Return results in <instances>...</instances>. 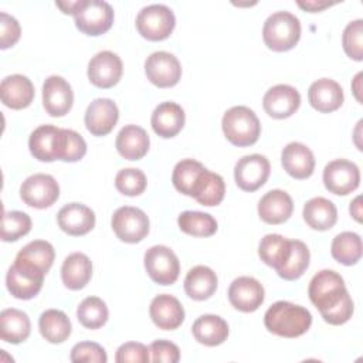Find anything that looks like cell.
Masks as SVG:
<instances>
[{
    "label": "cell",
    "instance_id": "cell-1",
    "mask_svg": "<svg viewBox=\"0 0 363 363\" xmlns=\"http://www.w3.org/2000/svg\"><path fill=\"white\" fill-rule=\"evenodd\" d=\"M308 295L329 325H343L353 315V301L345 281L333 269H322L309 282Z\"/></svg>",
    "mask_w": 363,
    "mask_h": 363
},
{
    "label": "cell",
    "instance_id": "cell-2",
    "mask_svg": "<svg viewBox=\"0 0 363 363\" xmlns=\"http://www.w3.org/2000/svg\"><path fill=\"white\" fill-rule=\"evenodd\" d=\"M265 328L281 337H298L308 332L312 325L311 312L288 301H278L272 303L264 315Z\"/></svg>",
    "mask_w": 363,
    "mask_h": 363
},
{
    "label": "cell",
    "instance_id": "cell-3",
    "mask_svg": "<svg viewBox=\"0 0 363 363\" xmlns=\"http://www.w3.org/2000/svg\"><path fill=\"white\" fill-rule=\"evenodd\" d=\"M221 128L224 136L234 146L254 145L261 135V123L252 109L244 105L233 106L223 115Z\"/></svg>",
    "mask_w": 363,
    "mask_h": 363
},
{
    "label": "cell",
    "instance_id": "cell-4",
    "mask_svg": "<svg viewBox=\"0 0 363 363\" xmlns=\"http://www.w3.org/2000/svg\"><path fill=\"white\" fill-rule=\"evenodd\" d=\"M299 38V18L289 11H275L264 23L262 40L272 51H288L298 44Z\"/></svg>",
    "mask_w": 363,
    "mask_h": 363
},
{
    "label": "cell",
    "instance_id": "cell-5",
    "mask_svg": "<svg viewBox=\"0 0 363 363\" xmlns=\"http://www.w3.org/2000/svg\"><path fill=\"white\" fill-rule=\"evenodd\" d=\"M176 26V17L170 7L164 4H149L136 17L139 34L150 41L166 40Z\"/></svg>",
    "mask_w": 363,
    "mask_h": 363
},
{
    "label": "cell",
    "instance_id": "cell-6",
    "mask_svg": "<svg viewBox=\"0 0 363 363\" xmlns=\"http://www.w3.org/2000/svg\"><path fill=\"white\" fill-rule=\"evenodd\" d=\"M75 26L86 35H101L113 24V9L102 0H79L74 13Z\"/></svg>",
    "mask_w": 363,
    "mask_h": 363
},
{
    "label": "cell",
    "instance_id": "cell-7",
    "mask_svg": "<svg viewBox=\"0 0 363 363\" xmlns=\"http://www.w3.org/2000/svg\"><path fill=\"white\" fill-rule=\"evenodd\" d=\"M44 277L45 274L38 268L16 258L7 271L6 285L14 298L27 301L41 291Z\"/></svg>",
    "mask_w": 363,
    "mask_h": 363
},
{
    "label": "cell",
    "instance_id": "cell-8",
    "mask_svg": "<svg viewBox=\"0 0 363 363\" xmlns=\"http://www.w3.org/2000/svg\"><path fill=\"white\" fill-rule=\"evenodd\" d=\"M145 269L150 279L159 285H172L180 274L177 255L166 245L150 247L143 257Z\"/></svg>",
    "mask_w": 363,
    "mask_h": 363
},
{
    "label": "cell",
    "instance_id": "cell-9",
    "mask_svg": "<svg viewBox=\"0 0 363 363\" xmlns=\"http://www.w3.org/2000/svg\"><path fill=\"white\" fill-rule=\"evenodd\" d=\"M112 230L116 237L129 244L142 241L149 233V218L138 207L123 206L119 207L112 216Z\"/></svg>",
    "mask_w": 363,
    "mask_h": 363
},
{
    "label": "cell",
    "instance_id": "cell-10",
    "mask_svg": "<svg viewBox=\"0 0 363 363\" xmlns=\"http://www.w3.org/2000/svg\"><path fill=\"white\" fill-rule=\"evenodd\" d=\"M20 197L30 207L47 208L58 200L60 186L51 174L35 173L23 182Z\"/></svg>",
    "mask_w": 363,
    "mask_h": 363
},
{
    "label": "cell",
    "instance_id": "cell-11",
    "mask_svg": "<svg viewBox=\"0 0 363 363\" xmlns=\"http://www.w3.org/2000/svg\"><path fill=\"white\" fill-rule=\"evenodd\" d=\"M360 183V170L356 163L347 159L329 162L323 169L325 187L337 196H346L354 191Z\"/></svg>",
    "mask_w": 363,
    "mask_h": 363
},
{
    "label": "cell",
    "instance_id": "cell-12",
    "mask_svg": "<svg viewBox=\"0 0 363 363\" xmlns=\"http://www.w3.org/2000/svg\"><path fill=\"white\" fill-rule=\"evenodd\" d=\"M147 79L159 88L174 86L182 78V65L177 57L167 51L152 52L145 61Z\"/></svg>",
    "mask_w": 363,
    "mask_h": 363
},
{
    "label": "cell",
    "instance_id": "cell-13",
    "mask_svg": "<svg viewBox=\"0 0 363 363\" xmlns=\"http://www.w3.org/2000/svg\"><path fill=\"white\" fill-rule=\"evenodd\" d=\"M271 172L269 160L258 153L242 156L234 166V179L244 191H255L265 184Z\"/></svg>",
    "mask_w": 363,
    "mask_h": 363
},
{
    "label": "cell",
    "instance_id": "cell-14",
    "mask_svg": "<svg viewBox=\"0 0 363 363\" xmlns=\"http://www.w3.org/2000/svg\"><path fill=\"white\" fill-rule=\"evenodd\" d=\"M123 64L118 54L112 51H99L88 62V78L98 88H112L122 77Z\"/></svg>",
    "mask_w": 363,
    "mask_h": 363
},
{
    "label": "cell",
    "instance_id": "cell-15",
    "mask_svg": "<svg viewBox=\"0 0 363 363\" xmlns=\"http://www.w3.org/2000/svg\"><path fill=\"white\" fill-rule=\"evenodd\" d=\"M62 139L64 129L54 125H40L30 135L28 149L40 162L60 160Z\"/></svg>",
    "mask_w": 363,
    "mask_h": 363
},
{
    "label": "cell",
    "instance_id": "cell-16",
    "mask_svg": "<svg viewBox=\"0 0 363 363\" xmlns=\"http://www.w3.org/2000/svg\"><path fill=\"white\" fill-rule=\"evenodd\" d=\"M74 104V92L67 79L50 75L43 84V105L48 115L58 118L67 115Z\"/></svg>",
    "mask_w": 363,
    "mask_h": 363
},
{
    "label": "cell",
    "instance_id": "cell-17",
    "mask_svg": "<svg viewBox=\"0 0 363 363\" xmlns=\"http://www.w3.org/2000/svg\"><path fill=\"white\" fill-rule=\"evenodd\" d=\"M264 298V286L252 277H238L230 284L228 301L237 311L254 312L262 305Z\"/></svg>",
    "mask_w": 363,
    "mask_h": 363
},
{
    "label": "cell",
    "instance_id": "cell-18",
    "mask_svg": "<svg viewBox=\"0 0 363 363\" xmlns=\"http://www.w3.org/2000/svg\"><path fill=\"white\" fill-rule=\"evenodd\" d=\"M299 105L301 95L298 89L286 84L271 86L262 98V106L265 112L274 119L289 118L298 111Z\"/></svg>",
    "mask_w": 363,
    "mask_h": 363
},
{
    "label": "cell",
    "instance_id": "cell-19",
    "mask_svg": "<svg viewBox=\"0 0 363 363\" xmlns=\"http://www.w3.org/2000/svg\"><path fill=\"white\" fill-rule=\"evenodd\" d=\"M119 119V109L109 98L94 99L85 111V126L94 136H105L112 132Z\"/></svg>",
    "mask_w": 363,
    "mask_h": 363
},
{
    "label": "cell",
    "instance_id": "cell-20",
    "mask_svg": "<svg viewBox=\"0 0 363 363\" xmlns=\"http://www.w3.org/2000/svg\"><path fill=\"white\" fill-rule=\"evenodd\" d=\"M149 315L153 323L163 330H174L184 320V309L180 301L169 294H160L152 299Z\"/></svg>",
    "mask_w": 363,
    "mask_h": 363
},
{
    "label": "cell",
    "instance_id": "cell-21",
    "mask_svg": "<svg viewBox=\"0 0 363 363\" xmlns=\"http://www.w3.org/2000/svg\"><path fill=\"white\" fill-rule=\"evenodd\" d=\"M58 227L68 235L88 234L95 225V213L85 204L69 203L65 204L57 214Z\"/></svg>",
    "mask_w": 363,
    "mask_h": 363
},
{
    "label": "cell",
    "instance_id": "cell-22",
    "mask_svg": "<svg viewBox=\"0 0 363 363\" xmlns=\"http://www.w3.org/2000/svg\"><path fill=\"white\" fill-rule=\"evenodd\" d=\"M281 163L289 176L298 180H303L311 177L313 173L315 156L306 145L291 142L282 149Z\"/></svg>",
    "mask_w": 363,
    "mask_h": 363
},
{
    "label": "cell",
    "instance_id": "cell-23",
    "mask_svg": "<svg viewBox=\"0 0 363 363\" xmlns=\"http://www.w3.org/2000/svg\"><path fill=\"white\" fill-rule=\"evenodd\" d=\"M308 99L318 112L329 113L339 109L343 104V89L339 82L330 78H320L311 84Z\"/></svg>",
    "mask_w": 363,
    "mask_h": 363
},
{
    "label": "cell",
    "instance_id": "cell-24",
    "mask_svg": "<svg viewBox=\"0 0 363 363\" xmlns=\"http://www.w3.org/2000/svg\"><path fill=\"white\" fill-rule=\"evenodd\" d=\"M1 102L11 109L30 106L34 99V85L31 79L21 74H13L3 78L0 84Z\"/></svg>",
    "mask_w": 363,
    "mask_h": 363
},
{
    "label": "cell",
    "instance_id": "cell-25",
    "mask_svg": "<svg viewBox=\"0 0 363 363\" xmlns=\"http://www.w3.org/2000/svg\"><path fill=\"white\" fill-rule=\"evenodd\" d=\"M294 211L291 196L279 189L269 190L258 201V216L267 224H282Z\"/></svg>",
    "mask_w": 363,
    "mask_h": 363
},
{
    "label": "cell",
    "instance_id": "cell-26",
    "mask_svg": "<svg viewBox=\"0 0 363 363\" xmlns=\"http://www.w3.org/2000/svg\"><path fill=\"white\" fill-rule=\"evenodd\" d=\"M184 111L176 102H162L159 104L150 118L152 128L160 138L169 139L176 136L184 126Z\"/></svg>",
    "mask_w": 363,
    "mask_h": 363
},
{
    "label": "cell",
    "instance_id": "cell-27",
    "mask_svg": "<svg viewBox=\"0 0 363 363\" xmlns=\"http://www.w3.org/2000/svg\"><path fill=\"white\" fill-rule=\"evenodd\" d=\"M149 135L146 130L138 125L123 126L116 136V150L128 160H139L149 150Z\"/></svg>",
    "mask_w": 363,
    "mask_h": 363
},
{
    "label": "cell",
    "instance_id": "cell-28",
    "mask_svg": "<svg viewBox=\"0 0 363 363\" xmlns=\"http://www.w3.org/2000/svg\"><path fill=\"white\" fill-rule=\"evenodd\" d=\"M92 277V262L84 252L69 254L61 267L62 284L72 291L82 289Z\"/></svg>",
    "mask_w": 363,
    "mask_h": 363
},
{
    "label": "cell",
    "instance_id": "cell-29",
    "mask_svg": "<svg viewBox=\"0 0 363 363\" xmlns=\"http://www.w3.org/2000/svg\"><path fill=\"white\" fill-rule=\"evenodd\" d=\"M191 332L194 339L204 346H218L224 343L228 337V325L218 315H201L199 316L193 326Z\"/></svg>",
    "mask_w": 363,
    "mask_h": 363
},
{
    "label": "cell",
    "instance_id": "cell-30",
    "mask_svg": "<svg viewBox=\"0 0 363 363\" xmlns=\"http://www.w3.org/2000/svg\"><path fill=\"white\" fill-rule=\"evenodd\" d=\"M31 332L30 318L26 312L7 308L0 312V337L7 343H21L24 342Z\"/></svg>",
    "mask_w": 363,
    "mask_h": 363
},
{
    "label": "cell",
    "instance_id": "cell-31",
    "mask_svg": "<svg viewBox=\"0 0 363 363\" xmlns=\"http://www.w3.org/2000/svg\"><path fill=\"white\" fill-rule=\"evenodd\" d=\"M217 285L216 272L206 265L193 267L184 278V291L194 301L208 299L216 292Z\"/></svg>",
    "mask_w": 363,
    "mask_h": 363
},
{
    "label": "cell",
    "instance_id": "cell-32",
    "mask_svg": "<svg viewBox=\"0 0 363 363\" xmlns=\"http://www.w3.org/2000/svg\"><path fill=\"white\" fill-rule=\"evenodd\" d=\"M305 223L318 231L332 228L337 221L336 206L325 197H313L308 200L302 211Z\"/></svg>",
    "mask_w": 363,
    "mask_h": 363
},
{
    "label": "cell",
    "instance_id": "cell-33",
    "mask_svg": "<svg viewBox=\"0 0 363 363\" xmlns=\"http://www.w3.org/2000/svg\"><path fill=\"white\" fill-rule=\"evenodd\" d=\"M38 328L41 336L50 343H62L71 335V320L60 309H47L40 315Z\"/></svg>",
    "mask_w": 363,
    "mask_h": 363
},
{
    "label": "cell",
    "instance_id": "cell-34",
    "mask_svg": "<svg viewBox=\"0 0 363 363\" xmlns=\"http://www.w3.org/2000/svg\"><path fill=\"white\" fill-rule=\"evenodd\" d=\"M291 254V240L281 234H267L258 245V255L264 264L278 271Z\"/></svg>",
    "mask_w": 363,
    "mask_h": 363
},
{
    "label": "cell",
    "instance_id": "cell-35",
    "mask_svg": "<svg viewBox=\"0 0 363 363\" xmlns=\"http://www.w3.org/2000/svg\"><path fill=\"white\" fill-rule=\"evenodd\" d=\"M204 170L206 167L194 159H183L177 162L172 173L174 189L182 194L191 197Z\"/></svg>",
    "mask_w": 363,
    "mask_h": 363
},
{
    "label": "cell",
    "instance_id": "cell-36",
    "mask_svg": "<svg viewBox=\"0 0 363 363\" xmlns=\"http://www.w3.org/2000/svg\"><path fill=\"white\" fill-rule=\"evenodd\" d=\"M224 194H225V183L223 177L206 169L191 197L196 199L201 206L213 207V206H218L223 201Z\"/></svg>",
    "mask_w": 363,
    "mask_h": 363
},
{
    "label": "cell",
    "instance_id": "cell-37",
    "mask_svg": "<svg viewBox=\"0 0 363 363\" xmlns=\"http://www.w3.org/2000/svg\"><path fill=\"white\" fill-rule=\"evenodd\" d=\"M332 257L343 265H354L362 257V238L353 231L337 234L330 245Z\"/></svg>",
    "mask_w": 363,
    "mask_h": 363
},
{
    "label": "cell",
    "instance_id": "cell-38",
    "mask_svg": "<svg viewBox=\"0 0 363 363\" xmlns=\"http://www.w3.org/2000/svg\"><path fill=\"white\" fill-rule=\"evenodd\" d=\"M17 259L24 261L44 274H47L54 262L55 258V251L54 247L45 241V240H34L24 245L16 255Z\"/></svg>",
    "mask_w": 363,
    "mask_h": 363
},
{
    "label": "cell",
    "instance_id": "cell-39",
    "mask_svg": "<svg viewBox=\"0 0 363 363\" xmlns=\"http://www.w3.org/2000/svg\"><path fill=\"white\" fill-rule=\"evenodd\" d=\"M309 261L311 252L308 245L301 240H291V254L277 274L286 281H295L305 274L309 267Z\"/></svg>",
    "mask_w": 363,
    "mask_h": 363
},
{
    "label": "cell",
    "instance_id": "cell-40",
    "mask_svg": "<svg viewBox=\"0 0 363 363\" xmlns=\"http://www.w3.org/2000/svg\"><path fill=\"white\" fill-rule=\"evenodd\" d=\"M179 228L193 237H211L217 231L216 218L203 211H183L177 218Z\"/></svg>",
    "mask_w": 363,
    "mask_h": 363
},
{
    "label": "cell",
    "instance_id": "cell-41",
    "mask_svg": "<svg viewBox=\"0 0 363 363\" xmlns=\"http://www.w3.org/2000/svg\"><path fill=\"white\" fill-rule=\"evenodd\" d=\"M109 312L106 303L98 296L85 298L77 309L79 323L86 329H99L108 320Z\"/></svg>",
    "mask_w": 363,
    "mask_h": 363
},
{
    "label": "cell",
    "instance_id": "cell-42",
    "mask_svg": "<svg viewBox=\"0 0 363 363\" xmlns=\"http://www.w3.org/2000/svg\"><path fill=\"white\" fill-rule=\"evenodd\" d=\"M31 230V218L23 211H4L1 218V240L4 242L17 241Z\"/></svg>",
    "mask_w": 363,
    "mask_h": 363
},
{
    "label": "cell",
    "instance_id": "cell-43",
    "mask_svg": "<svg viewBox=\"0 0 363 363\" xmlns=\"http://www.w3.org/2000/svg\"><path fill=\"white\" fill-rule=\"evenodd\" d=\"M146 184H147L146 176L140 169H133V167L122 169L116 173V177H115V187L118 189V191L129 197L142 194L146 189Z\"/></svg>",
    "mask_w": 363,
    "mask_h": 363
},
{
    "label": "cell",
    "instance_id": "cell-44",
    "mask_svg": "<svg viewBox=\"0 0 363 363\" xmlns=\"http://www.w3.org/2000/svg\"><path fill=\"white\" fill-rule=\"evenodd\" d=\"M342 45L347 57L354 61L363 58V20L357 18L350 21L342 34Z\"/></svg>",
    "mask_w": 363,
    "mask_h": 363
},
{
    "label": "cell",
    "instance_id": "cell-45",
    "mask_svg": "<svg viewBox=\"0 0 363 363\" xmlns=\"http://www.w3.org/2000/svg\"><path fill=\"white\" fill-rule=\"evenodd\" d=\"M85 153H86V143L84 138L72 129H64V139H62L60 160L71 162V163L78 162L85 156Z\"/></svg>",
    "mask_w": 363,
    "mask_h": 363
},
{
    "label": "cell",
    "instance_id": "cell-46",
    "mask_svg": "<svg viewBox=\"0 0 363 363\" xmlns=\"http://www.w3.org/2000/svg\"><path fill=\"white\" fill-rule=\"evenodd\" d=\"M71 362H92L106 363L108 356L105 349L95 342H79L71 349Z\"/></svg>",
    "mask_w": 363,
    "mask_h": 363
},
{
    "label": "cell",
    "instance_id": "cell-47",
    "mask_svg": "<svg viewBox=\"0 0 363 363\" xmlns=\"http://www.w3.org/2000/svg\"><path fill=\"white\" fill-rule=\"evenodd\" d=\"M149 347L139 342H126L116 350L115 360L118 363H146L150 360Z\"/></svg>",
    "mask_w": 363,
    "mask_h": 363
},
{
    "label": "cell",
    "instance_id": "cell-48",
    "mask_svg": "<svg viewBox=\"0 0 363 363\" xmlns=\"http://www.w3.org/2000/svg\"><path fill=\"white\" fill-rule=\"evenodd\" d=\"M150 360L155 363H176L180 360V349L173 342L159 339L149 346Z\"/></svg>",
    "mask_w": 363,
    "mask_h": 363
},
{
    "label": "cell",
    "instance_id": "cell-49",
    "mask_svg": "<svg viewBox=\"0 0 363 363\" xmlns=\"http://www.w3.org/2000/svg\"><path fill=\"white\" fill-rule=\"evenodd\" d=\"M20 34H21V28L18 21L13 16L1 11L0 13V48L6 50L14 45L18 41Z\"/></svg>",
    "mask_w": 363,
    "mask_h": 363
},
{
    "label": "cell",
    "instance_id": "cell-50",
    "mask_svg": "<svg viewBox=\"0 0 363 363\" xmlns=\"http://www.w3.org/2000/svg\"><path fill=\"white\" fill-rule=\"evenodd\" d=\"M296 4L301 7V9H303V10H306V11H311V13H315V11H322L323 9H326V7H330L332 4H335V3H330V1H323V0H306V1H301V0H298L296 1Z\"/></svg>",
    "mask_w": 363,
    "mask_h": 363
},
{
    "label": "cell",
    "instance_id": "cell-51",
    "mask_svg": "<svg viewBox=\"0 0 363 363\" xmlns=\"http://www.w3.org/2000/svg\"><path fill=\"white\" fill-rule=\"evenodd\" d=\"M55 6L60 7L62 13H65V14H72V16H74L75 10H77L78 6H79V0H77V1H55Z\"/></svg>",
    "mask_w": 363,
    "mask_h": 363
},
{
    "label": "cell",
    "instance_id": "cell-52",
    "mask_svg": "<svg viewBox=\"0 0 363 363\" xmlns=\"http://www.w3.org/2000/svg\"><path fill=\"white\" fill-rule=\"evenodd\" d=\"M360 200H362V197L360 196H357L352 203H350V214L353 216V218L356 220V221H362V204H360Z\"/></svg>",
    "mask_w": 363,
    "mask_h": 363
},
{
    "label": "cell",
    "instance_id": "cell-53",
    "mask_svg": "<svg viewBox=\"0 0 363 363\" xmlns=\"http://www.w3.org/2000/svg\"><path fill=\"white\" fill-rule=\"evenodd\" d=\"M362 78V72H359L356 77H354V79H353V85H352V89H353V94H354V96H356V99L362 104V96H360V79Z\"/></svg>",
    "mask_w": 363,
    "mask_h": 363
}]
</instances>
